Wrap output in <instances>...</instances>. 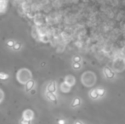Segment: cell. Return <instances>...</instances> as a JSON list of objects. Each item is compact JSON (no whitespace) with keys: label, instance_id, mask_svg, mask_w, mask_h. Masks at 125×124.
I'll return each mask as SVG.
<instances>
[{"label":"cell","instance_id":"1","mask_svg":"<svg viewBox=\"0 0 125 124\" xmlns=\"http://www.w3.org/2000/svg\"><path fill=\"white\" fill-rule=\"evenodd\" d=\"M34 117V113L32 110H29V109H27V110L24 111L23 113H22V118L26 119V120H28V121H32Z\"/></svg>","mask_w":125,"mask_h":124},{"label":"cell","instance_id":"2","mask_svg":"<svg viewBox=\"0 0 125 124\" xmlns=\"http://www.w3.org/2000/svg\"><path fill=\"white\" fill-rule=\"evenodd\" d=\"M103 72L104 74H105V77H106L107 79H113L115 77V74L114 72H112V71L111 70V69H109L108 67H105L103 70Z\"/></svg>","mask_w":125,"mask_h":124},{"label":"cell","instance_id":"3","mask_svg":"<svg viewBox=\"0 0 125 124\" xmlns=\"http://www.w3.org/2000/svg\"><path fill=\"white\" fill-rule=\"evenodd\" d=\"M46 96H47L48 99H49L50 101H52V102L55 103V104L58 102V99H57V96H56V94H55V93L47 92V93H46Z\"/></svg>","mask_w":125,"mask_h":124},{"label":"cell","instance_id":"4","mask_svg":"<svg viewBox=\"0 0 125 124\" xmlns=\"http://www.w3.org/2000/svg\"><path fill=\"white\" fill-rule=\"evenodd\" d=\"M47 92H50V93H55L56 92V83H55V82L52 81L48 84Z\"/></svg>","mask_w":125,"mask_h":124},{"label":"cell","instance_id":"5","mask_svg":"<svg viewBox=\"0 0 125 124\" xmlns=\"http://www.w3.org/2000/svg\"><path fill=\"white\" fill-rule=\"evenodd\" d=\"M65 83H66L69 86H73L75 84V78L72 76H67L65 78Z\"/></svg>","mask_w":125,"mask_h":124},{"label":"cell","instance_id":"6","mask_svg":"<svg viewBox=\"0 0 125 124\" xmlns=\"http://www.w3.org/2000/svg\"><path fill=\"white\" fill-rule=\"evenodd\" d=\"M35 82L33 80H29V81L26 82V88L27 91H31L32 89H34L35 88Z\"/></svg>","mask_w":125,"mask_h":124},{"label":"cell","instance_id":"7","mask_svg":"<svg viewBox=\"0 0 125 124\" xmlns=\"http://www.w3.org/2000/svg\"><path fill=\"white\" fill-rule=\"evenodd\" d=\"M60 89H61V91L64 92V93H66V92H69L71 90V86H69L66 83L64 82V83H62L61 85H60Z\"/></svg>","mask_w":125,"mask_h":124},{"label":"cell","instance_id":"8","mask_svg":"<svg viewBox=\"0 0 125 124\" xmlns=\"http://www.w3.org/2000/svg\"><path fill=\"white\" fill-rule=\"evenodd\" d=\"M80 104H81V99H80V98L77 97V98H75V99L72 100V107H73V108L78 107V106H79Z\"/></svg>","mask_w":125,"mask_h":124},{"label":"cell","instance_id":"9","mask_svg":"<svg viewBox=\"0 0 125 124\" xmlns=\"http://www.w3.org/2000/svg\"><path fill=\"white\" fill-rule=\"evenodd\" d=\"M89 95H90V97L92 98L93 99H97L100 98V96H99L98 93H97V90L96 89H93L92 91L89 93Z\"/></svg>","mask_w":125,"mask_h":124},{"label":"cell","instance_id":"10","mask_svg":"<svg viewBox=\"0 0 125 124\" xmlns=\"http://www.w3.org/2000/svg\"><path fill=\"white\" fill-rule=\"evenodd\" d=\"M6 8H7V2L0 1V13L5 12Z\"/></svg>","mask_w":125,"mask_h":124},{"label":"cell","instance_id":"11","mask_svg":"<svg viewBox=\"0 0 125 124\" xmlns=\"http://www.w3.org/2000/svg\"><path fill=\"white\" fill-rule=\"evenodd\" d=\"M9 77V74L4 73V72H0V79L1 80H6Z\"/></svg>","mask_w":125,"mask_h":124},{"label":"cell","instance_id":"12","mask_svg":"<svg viewBox=\"0 0 125 124\" xmlns=\"http://www.w3.org/2000/svg\"><path fill=\"white\" fill-rule=\"evenodd\" d=\"M40 41L43 42V43H47V42H49V37L47 36V35H44V36H42L39 38Z\"/></svg>","mask_w":125,"mask_h":124},{"label":"cell","instance_id":"13","mask_svg":"<svg viewBox=\"0 0 125 124\" xmlns=\"http://www.w3.org/2000/svg\"><path fill=\"white\" fill-rule=\"evenodd\" d=\"M82 57L81 56H79V55H76V56H74L73 57V59H72V61L73 62H78V63H80L82 61Z\"/></svg>","mask_w":125,"mask_h":124},{"label":"cell","instance_id":"14","mask_svg":"<svg viewBox=\"0 0 125 124\" xmlns=\"http://www.w3.org/2000/svg\"><path fill=\"white\" fill-rule=\"evenodd\" d=\"M21 47H22V45L20 44V43H15V44L14 45V47H13V49H15V51H18V50H20V49H21Z\"/></svg>","mask_w":125,"mask_h":124},{"label":"cell","instance_id":"15","mask_svg":"<svg viewBox=\"0 0 125 124\" xmlns=\"http://www.w3.org/2000/svg\"><path fill=\"white\" fill-rule=\"evenodd\" d=\"M96 90H97V93H98V94H99L100 97L103 96L104 94H105V89H103V88H97Z\"/></svg>","mask_w":125,"mask_h":124},{"label":"cell","instance_id":"16","mask_svg":"<svg viewBox=\"0 0 125 124\" xmlns=\"http://www.w3.org/2000/svg\"><path fill=\"white\" fill-rule=\"evenodd\" d=\"M72 67L75 70H79L81 68V63H78V62H73Z\"/></svg>","mask_w":125,"mask_h":124},{"label":"cell","instance_id":"17","mask_svg":"<svg viewBox=\"0 0 125 124\" xmlns=\"http://www.w3.org/2000/svg\"><path fill=\"white\" fill-rule=\"evenodd\" d=\"M15 44V42L13 41V40H9V41H7V46H9V47H14Z\"/></svg>","mask_w":125,"mask_h":124},{"label":"cell","instance_id":"18","mask_svg":"<svg viewBox=\"0 0 125 124\" xmlns=\"http://www.w3.org/2000/svg\"><path fill=\"white\" fill-rule=\"evenodd\" d=\"M20 124H31V121L26 120V119L22 118L20 122Z\"/></svg>","mask_w":125,"mask_h":124},{"label":"cell","instance_id":"19","mask_svg":"<svg viewBox=\"0 0 125 124\" xmlns=\"http://www.w3.org/2000/svg\"><path fill=\"white\" fill-rule=\"evenodd\" d=\"M3 99H4V93L1 89H0V103L2 102Z\"/></svg>","mask_w":125,"mask_h":124},{"label":"cell","instance_id":"20","mask_svg":"<svg viewBox=\"0 0 125 124\" xmlns=\"http://www.w3.org/2000/svg\"><path fill=\"white\" fill-rule=\"evenodd\" d=\"M58 124H66L65 120H63V119H60V120L58 121Z\"/></svg>","mask_w":125,"mask_h":124},{"label":"cell","instance_id":"21","mask_svg":"<svg viewBox=\"0 0 125 124\" xmlns=\"http://www.w3.org/2000/svg\"><path fill=\"white\" fill-rule=\"evenodd\" d=\"M29 92H30V94H34L35 93H36V90H35V89H32L31 91H29Z\"/></svg>","mask_w":125,"mask_h":124},{"label":"cell","instance_id":"22","mask_svg":"<svg viewBox=\"0 0 125 124\" xmlns=\"http://www.w3.org/2000/svg\"><path fill=\"white\" fill-rule=\"evenodd\" d=\"M74 124H83V123L80 122V121H76V122H74Z\"/></svg>","mask_w":125,"mask_h":124},{"label":"cell","instance_id":"23","mask_svg":"<svg viewBox=\"0 0 125 124\" xmlns=\"http://www.w3.org/2000/svg\"><path fill=\"white\" fill-rule=\"evenodd\" d=\"M0 1H3V2H7L8 3V0H0Z\"/></svg>","mask_w":125,"mask_h":124}]
</instances>
